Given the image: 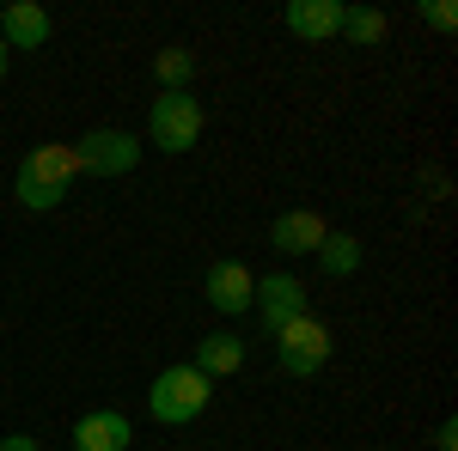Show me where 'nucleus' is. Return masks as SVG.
Masks as SVG:
<instances>
[{
    "instance_id": "nucleus-2",
    "label": "nucleus",
    "mask_w": 458,
    "mask_h": 451,
    "mask_svg": "<svg viewBox=\"0 0 458 451\" xmlns=\"http://www.w3.org/2000/svg\"><path fill=\"white\" fill-rule=\"evenodd\" d=\"M208 403H214V379H202L190 360L165 366L159 379L147 384V415L159 421V427H190Z\"/></svg>"
},
{
    "instance_id": "nucleus-15",
    "label": "nucleus",
    "mask_w": 458,
    "mask_h": 451,
    "mask_svg": "<svg viewBox=\"0 0 458 451\" xmlns=\"http://www.w3.org/2000/svg\"><path fill=\"white\" fill-rule=\"evenodd\" d=\"M343 37L360 43V49H373V43L386 37V13H379V6H349V0H343Z\"/></svg>"
},
{
    "instance_id": "nucleus-11",
    "label": "nucleus",
    "mask_w": 458,
    "mask_h": 451,
    "mask_svg": "<svg viewBox=\"0 0 458 451\" xmlns=\"http://www.w3.org/2000/svg\"><path fill=\"white\" fill-rule=\"evenodd\" d=\"M324 213H312V208H287V213H276V226H269V244L282 250V256H318V244H324Z\"/></svg>"
},
{
    "instance_id": "nucleus-9",
    "label": "nucleus",
    "mask_w": 458,
    "mask_h": 451,
    "mask_svg": "<svg viewBox=\"0 0 458 451\" xmlns=\"http://www.w3.org/2000/svg\"><path fill=\"white\" fill-rule=\"evenodd\" d=\"M282 25L300 43H330V37H343V0H287Z\"/></svg>"
},
{
    "instance_id": "nucleus-19",
    "label": "nucleus",
    "mask_w": 458,
    "mask_h": 451,
    "mask_svg": "<svg viewBox=\"0 0 458 451\" xmlns=\"http://www.w3.org/2000/svg\"><path fill=\"white\" fill-rule=\"evenodd\" d=\"M6 68H13V49L0 43V86H6Z\"/></svg>"
},
{
    "instance_id": "nucleus-8",
    "label": "nucleus",
    "mask_w": 458,
    "mask_h": 451,
    "mask_svg": "<svg viewBox=\"0 0 458 451\" xmlns=\"http://www.w3.org/2000/svg\"><path fill=\"white\" fill-rule=\"evenodd\" d=\"M135 446V427L123 409H86L73 421V451H129Z\"/></svg>"
},
{
    "instance_id": "nucleus-5",
    "label": "nucleus",
    "mask_w": 458,
    "mask_h": 451,
    "mask_svg": "<svg viewBox=\"0 0 458 451\" xmlns=\"http://www.w3.org/2000/svg\"><path fill=\"white\" fill-rule=\"evenodd\" d=\"M73 165H80V177H129L141 165V140L129 129H92L73 146Z\"/></svg>"
},
{
    "instance_id": "nucleus-10",
    "label": "nucleus",
    "mask_w": 458,
    "mask_h": 451,
    "mask_svg": "<svg viewBox=\"0 0 458 451\" xmlns=\"http://www.w3.org/2000/svg\"><path fill=\"white\" fill-rule=\"evenodd\" d=\"M49 37H55V19H49L37 0L0 6V43H6V49H43Z\"/></svg>"
},
{
    "instance_id": "nucleus-14",
    "label": "nucleus",
    "mask_w": 458,
    "mask_h": 451,
    "mask_svg": "<svg viewBox=\"0 0 458 451\" xmlns=\"http://www.w3.org/2000/svg\"><path fill=\"white\" fill-rule=\"evenodd\" d=\"M318 263H324V275L349 280L354 269H360V238H354V232H324V244H318Z\"/></svg>"
},
{
    "instance_id": "nucleus-17",
    "label": "nucleus",
    "mask_w": 458,
    "mask_h": 451,
    "mask_svg": "<svg viewBox=\"0 0 458 451\" xmlns=\"http://www.w3.org/2000/svg\"><path fill=\"white\" fill-rule=\"evenodd\" d=\"M434 451H458V421H453V415L434 427Z\"/></svg>"
},
{
    "instance_id": "nucleus-4",
    "label": "nucleus",
    "mask_w": 458,
    "mask_h": 451,
    "mask_svg": "<svg viewBox=\"0 0 458 451\" xmlns=\"http://www.w3.org/2000/svg\"><path fill=\"white\" fill-rule=\"evenodd\" d=\"M324 360H330V323L324 317H293L276 330V366H282L287 379H318L324 372Z\"/></svg>"
},
{
    "instance_id": "nucleus-1",
    "label": "nucleus",
    "mask_w": 458,
    "mask_h": 451,
    "mask_svg": "<svg viewBox=\"0 0 458 451\" xmlns=\"http://www.w3.org/2000/svg\"><path fill=\"white\" fill-rule=\"evenodd\" d=\"M73 177H80L73 146H68V140H43V146H31V153L19 159L13 196H19V208H31V213H55L62 202H68Z\"/></svg>"
},
{
    "instance_id": "nucleus-6",
    "label": "nucleus",
    "mask_w": 458,
    "mask_h": 451,
    "mask_svg": "<svg viewBox=\"0 0 458 451\" xmlns=\"http://www.w3.org/2000/svg\"><path fill=\"white\" fill-rule=\"evenodd\" d=\"M250 293H257V275H250L239 256L208 263V275H202V299H208L220 317H245L250 312Z\"/></svg>"
},
{
    "instance_id": "nucleus-7",
    "label": "nucleus",
    "mask_w": 458,
    "mask_h": 451,
    "mask_svg": "<svg viewBox=\"0 0 458 451\" xmlns=\"http://www.w3.org/2000/svg\"><path fill=\"white\" fill-rule=\"evenodd\" d=\"M250 312L263 317V330L276 336L282 323L306 317V280L300 275H257V293H250Z\"/></svg>"
},
{
    "instance_id": "nucleus-3",
    "label": "nucleus",
    "mask_w": 458,
    "mask_h": 451,
    "mask_svg": "<svg viewBox=\"0 0 458 451\" xmlns=\"http://www.w3.org/2000/svg\"><path fill=\"white\" fill-rule=\"evenodd\" d=\"M202 140V98L196 92H159L153 104H147V146H159V153H190Z\"/></svg>"
},
{
    "instance_id": "nucleus-12",
    "label": "nucleus",
    "mask_w": 458,
    "mask_h": 451,
    "mask_svg": "<svg viewBox=\"0 0 458 451\" xmlns=\"http://www.w3.org/2000/svg\"><path fill=\"white\" fill-rule=\"evenodd\" d=\"M202 379H233L239 366H245V336H233V330H214L196 342V360H190Z\"/></svg>"
},
{
    "instance_id": "nucleus-16",
    "label": "nucleus",
    "mask_w": 458,
    "mask_h": 451,
    "mask_svg": "<svg viewBox=\"0 0 458 451\" xmlns=\"http://www.w3.org/2000/svg\"><path fill=\"white\" fill-rule=\"evenodd\" d=\"M416 13H422L434 31H453V25H458V6H453V0H422Z\"/></svg>"
},
{
    "instance_id": "nucleus-13",
    "label": "nucleus",
    "mask_w": 458,
    "mask_h": 451,
    "mask_svg": "<svg viewBox=\"0 0 458 451\" xmlns=\"http://www.w3.org/2000/svg\"><path fill=\"white\" fill-rule=\"evenodd\" d=\"M153 79H159V92H190V79H196V55L172 43V49H159L153 55Z\"/></svg>"
},
{
    "instance_id": "nucleus-18",
    "label": "nucleus",
    "mask_w": 458,
    "mask_h": 451,
    "mask_svg": "<svg viewBox=\"0 0 458 451\" xmlns=\"http://www.w3.org/2000/svg\"><path fill=\"white\" fill-rule=\"evenodd\" d=\"M0 451H37V439H31V433H6V439H0Z\"/></svg>"
}]
</instances>
